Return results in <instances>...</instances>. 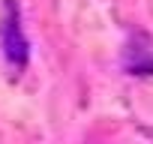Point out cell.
Here are the masks:
<instances>
[{
  "mask_svg": "<svg viewBox=\"0 0 153 144\" xmlns=\"http://www.w3.org/2000/svg\"><path fill=\"white\" fill-rule=\"evenodd\" d=\"M3 54L15 69H21L27 63V54H30V45H27V36H24V27H21V15H18L15 0H6V9H3Z\"/></svg>",
  "mask_w": 153,
  "mask_h": 144,
  "instance_id": "1",
  "label": "cell"
}]
</instances>
